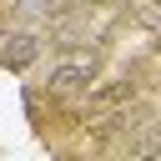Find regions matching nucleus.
<instances>
[{
  "mask_svg": "<svg viewBox=\"0 0 161 161\" xmlns=\"http://www.w3.org/2000/svg\"><path fill=\"white\" fill-rule=\"evenodd\" d=\"M45 91H50V96H70V101L91 96V91H96V55H80V60H60V65L50 70Z\"/></svg>",
  "mask_w": 161,
  "mask_h": 161,
  "instance_id": "nucleus-1",
  "label": "nucleus"
},
{
  "mask_svg": "<svg viewBox=\"0 0 161 161\" xmlns=\"http://www.w3.org/2000/svg\"><path fill=\"white\" fill-rule=\"evenodd\" d=\"M45 45H50V40H45L40 30H5V35H0V65H5V70H30Z\"/></svg>",
  "mask_w": 161,
  "mask_h": 161,
  "instance_id": "nucleus-2",
  "label": "nucleus"
},
{
  "mask_svg": "<svg viewBox=\"0 0 161 161\" xmlns=\"http://www.w3.org/2000/svg\"><path fill=\"white\" fill-rule=\"evenodd\" d=\"M136 91H141V80H136V75H121V80H111V86H96L86 101H91L96 116H111V111H126V106L136 101Z\"/></svg>",
  "mask_w": 161,
  "mask_h": 161,
  "instance_id": "nucleus-3",
  "label": "nucleus"
},
{
  "mask_svg": "<svg viewBox=\"0 0 161 161\" xmlns=\"http://www.w3.org/2000/svg\"><path fill=\"white\" fill-rule=\"evenodd\" d=\"M156 50H161V20H156Z\"/></svg>",
  "mask_w": 161,
  "mask_h": 161,
  "instance_id": "nucleus-4",
  "label": "nucleus"
}]
</instances>
